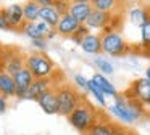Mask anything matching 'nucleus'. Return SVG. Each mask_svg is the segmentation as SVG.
Instances as JSON below:
<instances>
[{"label": "nucleus", "instance_id": "a211bd4d", "mask_svg": "<svg viewBox=\"0 0 150 135\" xmlns=\"http://www.w3.org/2000/svg\"><path fill=\"white\" fill-rule=\"evenodd\" d=\"M60 13L55 10V6H40V13H39V21H44L45 24H49L52 29H55L60 22Z\"/></svg>", "mask_w": 150, "mask_h": 135}, {"label": "nucleus", "instance_id": "ddd939ff", "mask_svg": "<svg viewBox=\"0 0 150 135\" xmlns=\"http://www.w3.org/2000/svg\"><path fill=\"white\" fill-rule=\"evenodd\" d=\"M7 15H8V21H10L11 31L21 32L23 26L26 24L24 13H23V5L21 3H11L10 6H7Z\"/></svg>", "mask_w": 150, "mask_h": 135}, {"label": "nucleus", "instance_id": "4c0bfd02", "mask_svg": "<svg viewBox=\"0 0 150 135\" xmlns=\"http://www.w3.org/2000/svg\"><path fill=\"white\" fill-rule=\"evenodd\" d=\"M4 72V64H2V61H0V74Z\"/></svg>", "mask_w": 150, "mask_h": 135}, {"label": "nucleus", "instance_id": "f03ea898", "mask_svg": "<svg viewBox=\"0 0 150 135\" xmlns=\"http://www.w3.org/2000/svg\"><path fill=\"white\" fill-rule=\"evenodd\" d=\"M26 68L31 71L34 79H52L58 74L55 63L44 51L26 55Z\"/></svg>", "mask_w": 150, "mask_h": 135}, {"label": "nucleus", "instance_id": "c756f323", "mask_svg": "<svg viewBox=\"0 0 150 135\" xmlns=\"http://www.w3.org/2000/svg\"><path fill=\"white\" fill-rule=\"evenodd\" d=\"M74 82H76V85H78V87H81L82 90H86V92H87V89H89V79H86L82 74H76V76H74Z\"/></svg>", "mask_w": 150, "mask_h": 135}, {"label": "nucleus", "instance_id": "2f4dec72", "mask_svg": "<svg viewBox=\"0 0 150 135\" xmlns=\"http://www.w3.org/2000/svg\"><path fill=\"white\" fill-rule=\"evenodd\" d=\"M33 47H36L37 50L44 51L47 48V39H39V40H33Z\"/></svg>", "mask_w": 150, "mask_h": 135}, {"label": "nucleus", "instance_id": "2eb2a0df", "mask_svg": "<svg viewBox=\"0 0 150 135\" xmlns=\"http://www.w3.org/2000/svg\"><path fill=\"white\" fill-rule=\"evenodd\" d=\"M79 26H81V22L73 18L69 13H66L60 18V22L55 29H57V34L62 35V37H73L74 32L79 29Z\"/></svg>", "mask_w": 150, "mask_h": 135}, {"label": "nucleus", "instance_id": "aec40b11", "mask_svg": "<svg viewBox=\"0 0 150 135\" xmlns=\"http://www.w3.org/2000/svg\"><path fill=\"white\" fill-rule=\"evenodd\" d=\"M121 6H123V3L116 2V0H92V8L94 10L110 13V15H115Z\"/></svg>", "mask_w": 150, "mask_h": 135}, {"label": "nucleus", "instance_id": "7ed1b4c3", "mask_svg": "<svg viewBox=\"0 0 150 135\" xmlns=\"http://www.w3.org/2000/svg\"><path fill=\"white\" fill-rule=\"evenodd\" d=\"M55 90L57 96H58V114L68 117L82 101L84 95L71 84H58Z\"/></svg>", "mask_w": 150, "mask_h": 135}, {"label": "nucleus", "instance_id": "c85d7f7f", "mask_svg": "<svg viewBox=\"0 0 150 135\" xmlns=\"http://www.w3.org/2000/svg\"><path fill=\"white\" fill-rule=\"evenodd\" d=\"M69 3H71V2H63V0H55L53 6H55V10L60 13V16H63V15H66V13H69Z\"/></svg>", "mask_w": 150, "mask_h": 135}, {"label": "nucleus", "instance_id": "4468645a", "mask_svg": "<svg viewBox=\"0 0 150 135\" xmlns=\"http://www.w3.org/2000/svg\"><path fill=\"white\" fill-rule=\"evenodd\" d=\"M121 124L113 122L108 116H102V119L87 132V135H116L118 129Z\"/></svg>", "mask_w": 150, "mask_h": 135}, {"label": "nucleus", "instance_id": "0eeeda50", "mask_svg": "<svg viewBox=\"0 0 150 135\" xmlns=\"http://www.w3.org/2000/svg\"><path fill=\"white\" fill-rule=\"evenodd\" d=\"M110 112L118 117L121 122L124 124H134L136 119L132 117V114L129 112V108H127V98L124 96V93H118V96H115V103L110 106Z\"/></svg>", "mask_w": 150, "mask_h": 135}, {"label": "nucleus", "instance_id": "393cba45", "mask_svg": "<svg viewBox=\"0 0 150 135\" xmlns=\"http://www.w3.org/2000/svg\"><path fill=\"white\" fill-rule=\"evenodd\" d=\"M94 64H95V68L98 69V72L103 74V76H108V74H113L115 72L113 64H111L108 60H105V58H95Z\"/></svg>", "mask_w": 150, "mask_h": 135}, {"label": "nucleus", "instance_id": "c9c22d12", "mask_svg": "<svg viewBox=\"0 0 150 135\" xmlns=\"http://www.w3.org/2000/svg\"><path fill=\"white\" fill-rule=\"evenodd\" d=\"M55 35H58V34H57V29H52V31H50L49 32V34H47V40H50V39H53V37H55Z\"/></svg>", "mask_w": 150, "mask_h": 135}, {"label": "nucleus", "instance_id": "f8f14e48", "mask_svg": "<svg viewBox=\"0 0 150 135\" xmlns=\"http://www.w3.org/2000/svg\"><path fill=\"white\" fill-rule=\"evenodd\" d=\"M92 11H94L92 2H89V0H78V2L69 3V15L74 19H78L81 24H86V21H87Z\"/></svg>", "mask_w": 150, "mask_h": 135}, {"label": "nucleus", "instance_id": "20e7f679", "mask_svg": "<svg viewBox=\"0 0 150 135\" xmlns=\"http://www.w3.org/2000/svg\"><path fill=\"white\" fill-rule=\"evenodd\" d=\"M102 39V53H107L110 56H124L129 53L131 47L124 37L116 29H105L100 32Z\"/></svg>", "mask_w": 150, "mask_h": 135}, {"label": "nucleus", "instance_id": "a19ab883", "mask_svg": "<svg viewBox=\"0 0 150 135\" xmlns=\"http://www.w3.org/2000/svg\"><path fill=\"white\" fill-rule=\"evenodd\" d=\"M147 10H149V15H150V5H149V6H147Z\"/></svg>", "mask_w": 150, "mask_h": 135}, {"label": "nucleus", "instance_id": "5701e85b", "mask_svg": "<svg viewBox=\"0 0 150 135\" xmlns=\"http://www.w3.org/2000/svg\"><path fill=\"white\" fill-rule=\"evenodd\" d=\"M21 32H23L26 37H29L31 42L39 40V39H45L44 34L39 31V27H37V22H26V24L23 26V29H21Z\"/></svg>", "mask_w": 150, "mask_h": 135}, {"label": "nucleus", "instance_id": "b1692460", "mask_svg": "<svg viewBox=\"0 0 150 135\" xmlns=\"http://www.w3.org/2000/svg\"><path fill=\"white\" fill-rule=\"evenodd\" d=\"M140 48L150 51V19L140 27Z\"/></svg>", "mask_w": 150, "mask_h": 135}, {"label": "nucleus", "instance_id": "9b49d317", "mask_svg": "<svg viewBox=\"0 0 150 135\" xmlns=\"http://www.w3.org/2000/svg\"><path fill=\"white\" fill-rule=\"evenodd\" d=\"M55 87H52L50 90H47L45 93H42L37 98V105L42 108V111L45 114H58V96H57Z\"/></svg>", "mask_w": 150, "mask_h": 135}, {"label": "nucleus", "instance_id": "dca6fc26", "mask_svg": "<svg viewBox=\"0 0 150 135\" xmlns=\"http://www.w3.org/2000/svg\"><path fill=\"white\" fill-rule=\"evenodd\" d=\"M0 96L4 98H13L16 96V85H15V80H13V76L4 72L0 74Z\"/></svg>", "mask_w": 150, "mask_h": 135}, {"label": "nucleus", "instance_id": "ea45409f", "mask_svg": "<svg viewBox=\"0 0 150 135\" xmlns=\"http://www.w3.org/2000/svg\"><path fill=\"white\" fill-rule=\"evenodd\" d=\"M145 106H150V98L147 100V103H145Z\"/></svg>", "mask_w": 150, "mask_h": 135}, {"label": "nucleus", "instance_id": "9d476101", "mask_svg": "<svg viewBox=\"0 0 150 135\" xmlns=\"http://www.w3.org/2000/svg\"><path fill=\"white\" fill-rule=\"evenodd\" d=\"M15 85H16V98L23 100V96L26 95V92L29 90V87L34 82V76L31 74V71L28 68H23L21 71H18L13 76Z\"/></svg>", "mask_w": 150, "mask_h": 135}, {"label": "nucleus", "instance_id": "412c9836", "mask_svg": "<svg viewBox=\"0 0 150 135\" xmlns=\"http://www.w3.org/2000/svg\"><path fill=\"white\" fill-rule=\"evenodd\" d=\"M149 19H150V15H149L147 6H136V8H132L129 11V21L132 24L139 26V27H142Z\"/></svg>", "mask_w": 150, "mask_h": 135}, {"label": "nucleus", "instance_id": "f704fd0d", "mask_svg": "<svg viewBox=\"0 0 150 135\" xmlns=\"http://www.w3.org/2000/svg\"><path fill=\"white\" fill-rule=\"evenodd\" d=\"M37 3H39L40 6H52L55 2H53V0H37Z\"/></svg>", "mask_w": 150, "mask_h": 135}, {"label": "nucleus", "instance_id": "bb28decb", "mask_svg": "<svg viewBox=\"0 0 150 135\" xmlns=\"http://www.w3.org/2000/svg\"><path fill=\"white\" fill-rule=\"evenodd\" d=\"M89 34H91V29H89L86 24H81V26H79V29L74 32V35H73L71 39H73V42H74V44H78L79 47H81L82 40H84Z\"/></svg>", "mask_w": 150, "mask_h": 135}, {"label": "nucleus", "instance_id": "423d86ee", "mask_svg": "<svg viewBox=\"0 0 150 135\" xmlns=\"http://www.w3.org/2000/svg\"><path fill=\"white\" fill-rule=\"evenodd\" d=\"M124 96H126V98L137 100V101H140V103L145 105L147 100L150 98V82L145 79V77H140V79L132 80L131 85H129V89L124 92Z\"/></svg>", "mask_w": 150, "mask_h": 135}, {"label": "nucleus", "instance_id": "473e14b6", "mask_svg": "<svg viewBox=\"0 0 150 135\" xmlns=\"http://www.w3.org/2000/svg\"><path fill=\"white\" fill-rule=\"evenodd\" d=\"M37 27H39V31L44 34V37H47V34L52 31V27H50L49 24H45L44 21H37Z\"/></svg>", "mask_w": 150, "mask_h": 135}, {"label": "nucleus", "instance_id": "4be33fe9", "mask_svg": "<svg viewBox=\"0 0 150 135\" xmlns=\"http://www.w3.org/2000/svg\"><path fill=\"white\" fill-rule=\"evenodd\" d=\"M23 13L26 22H37L39 21V13H40V5L37 3V0H29V2L23 3Z\"/></svg>", "mask_w": 150, "mask_h": 135}, {"label": "nucleus", "instance_id": "a878e982", "mask_svg": "<svg viewBox=\"0 0 150 135\" xmlns=\"http://www.w3.org/2000/svg\"><path fill=\"white\" fill-rule=\"evenodd\" d=\"M87 92L94 95V98L97 100V103H98L100 106H107V100H105V95H103V92H102V90L98 89V87L95 85V84L92 82L91 79H89V89H87Z\"/></svg>", "mask_w": 150, "mask_h": 135}, {"label": "nucleus", "instance_id": "72a5a7b5", "mask_svg": "<svg viewBox=\"0 0 150 135\" xmlns=\"http://www.w3.org/2000/svg\"><path fill=\"white\" fill-rule=\"evenodd\" d=\"M7 108H8V101H7V98L0 96V114H4V112L7 111Z\"/></svg>", "mask_w": 150, "mask_h": 135}, {"label": "nucleus", "instance_id": "7c9ffc66", "mask_svg": "<svg viewBox=\"0 0 150 135\" xmlns=\"http://www.w3.org/2000/svg\"><path fill=\"white\" fill-rule=\"evenodd\" d=\"M116 135H137V132L134 130V129H129V127H124L123 124L120 125V129H118Z\"/></svg>", "mask_w": 150, "mask_h": 135}, {"label": "nucleus", "instance_id": "e433bc0d", "mask_svg": "<svg viewBox=\"0 0 150 135\" xmlns=\"http://www.w3.org/2000/svg\"><path fill=\"white\" fill-rule=\"evenodd\" d=\"M145 79H147V80H149V82H150V66H149V68H147V69H145Z\"/></svg>", "mask_w": 150, "mask_h": 135}, {"label": "nucleus", "instance_id": "f257e3e1", "mask_svg": "<svg viewBox=\"0 0 150 135\" xmlns=\"http://www.w3.org/2000/svg\"><path fill=\"white\" fill-rule=\"evenodd\" d=\"M103 116V111L95 108L87 98H82V101L78 105V108L68 116V122L73 129L79 132L81 135H87V132L97 124Z\"/></svg>", "mask_w": 150, "mask_h": 135}, {"label": "nucleus", "instance_id": "39448f33", "mask_svg": "<svg viewBox=\"0 0 150 135\" xmlns=\"http://www.w3.org/2000/svg\"><path fill=\"white\" fill-rule=\"evenodd\" d=\"M4 64V71L10 76H15L18 71L26 68V55L21 53L20 48L15 47H4V53L0 58Z\"/></svg>", "mask_w": 150, "mask_h": 135}, {"label": "nucleus", "instance_id": "cd10ccee", "mask_svg": "<svg viewBox=\"0 0 150 135\" xmlns=\"http://www.w3.org/2000/svg\"><path fill=\"white\" fill-rule=\"evenodd\" d=\"M0 31H11L10 21H8V15H7V8L2 6L0 8Z\"/></svg>", "mask_w": 150, "mask_h": 135}, {"label": "nucleus", "instance_id": "1a4fd4ad", "mask_svg": "<svg viewBox=\"0 0 150 135\" xmlns=\"http://www.w3.org/2000/svg\"><path fill=\"white\" fill-rule=\"evenodd\" d=\"M55 80V77H52V79H34L33 85L29 87V90L26 92V95L23 96V100H33V101H37V98H39L42 93H45L47 90H50L52 87L58 85L57 82H53Z\"/></svg>", "mask_w": 150, "mask_h": 135}, {"label": "nucleus", "instance_id": "79ce46f5", "mask_svg": "<svg viewBox=\"0 0 150 135\" xmlns=\"http://www.w3.org/2000/svg\"><path fill=\"white\" fill-rule=\"evenodd\" d=\"M147 117H149V119H150V111H149V114H147Z\"/></svg>", "mask_w": 150, "mask_h": 135}, {"label": "nucleus", "instance_id": "58836bf2", "mask_svg": "<svg viewBox=\"0 0 150 135\" xmlns=\"http://www.w3.org/2000/svg\"><path fill=\"white\" fill-rule=\"evenodd\" d=\"M2 53H4V47H2V44H0V58H2Z\"/></svg>", "mask_w": 150, "mask_h": 135}, {"label": "nucleus", "instance_id": "f3484780", "mask_svg": "<svg viewBox=\"0 0 150 135\" xmlns=\"http://www.w3.org/2000/svg\"><path fill=\"white\" fill-rule=\"evenodd\" d=\"M81 48H82L84 53H89V55L102 53V39H100V34H92V32H91V34L82 40Z\"/></svg>", "mask_w": 150, "mask_h": 135}, {"label": "nucleus", "instance_id": "6e6552de", "mask_svg": "<svg viewBox=\"0 0 150 135\" xmlns=\"http://www.w3.org/2000/svg\"><path fill=\"white\" fill-rule=\"evenodd\" d=\"M116 15H110V13H103V11H94L91 13V16L86 21V26L89 29H98V31H105V29H115L113 27V21L116 19Z\"/></svg>", "mask_w": 150, "mask_h": 135}, {"label": "nucleus", "instance_id": "6ab92c4d", "mask_svg": "<svg viewBox=\"0 0 150 135\" xmlns=\"http://www.w3.org/2000/svg\"><path fill=\"white\" fill-rule=\"evenodd\" d=\"M92 82L95 84V85L98 87V89L103 92V95H111L115 98V96H118V90L115 89V85L110 82V80L107 79V77L103 76V74H100V72H97V74H94L92 76Z\"/></svg>", "mask_w": 150, "mask_h": 135}]
</instances>
